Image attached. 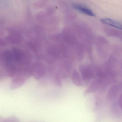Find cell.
Segmentation results:
<instances>
[{"label":"cell","mask_w":122,"mask_h":122,"mask_svg":"<svg viewBox=\"0 0 122 122\" xmlns=\"http://www.w3.org/2000/svg\"><path fill=\"white\" fill-rule=\"evenodd\" d=\"M73 8L76 11L91 17H95V15L89 8L81 4L74 3L72 5Z\"/></svg>","instance_id":"cell-1"},{"label":"cell","mask_w":122,"mask_h":122,"mask_svg":"<svg viewBox=\"0 0 122 122\" xmlns=\"http://www.w3.org/2000/svg\"><path fill=\"white\" fill-rule=\"evenodd\" d=\"M101 21L103 24L115 28L122 30V24L117 21L108 18H103L101 19Z\"/></svg>","instance_id":"cell-2"},{"label":"cell","mask_w":122,"mask_h":122,"mask_svg":"<svg viewBox=\"0 0 122 122\" xmlns=\"http://www.w3.org/2000/svg\"><path fill=\"white\" fill-rule=\"evenodd\" d=\"M119 89L117 86H113L110 89L108 92V97L111 100L116 97L118 92Z\"/></svg>","instance_id":"cell-3"},{"label":"cell","mask_w":122,"mask_h":122,"mask_svg":"<svg viewBox=\"0 0 122 122\" xmlns=\"http://www.w3.org/2000/svg\"><path fill=\"white\" fill-rule=\"evenodd\" d=\"M97 85L94 83V84L91 85L87 89V90H86L85 93H88L94 92L97 90Z\"/></svg>","instance_id":"cell-4"},{"label":"cell","mask_w":122,"mask_h":122,"mask_svg":"<svg viewBox=\"0 0 122 122\" xmlns=\"http://www.w3.org/2000/svg\"><path fill=\"white\" fill-rule=\"evenodd\" d=\"M119 104L120 107L122 110V93L121 94L119 99Z\"/></svg>","instance_id":"cell-5"}]
</instances>
